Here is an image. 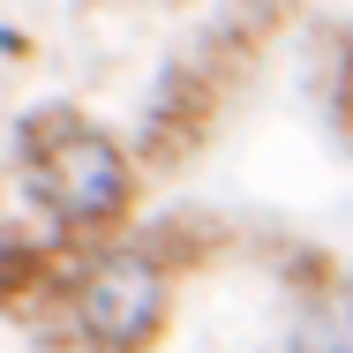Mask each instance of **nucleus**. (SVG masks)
Wrapping results in <instances>:
<instances>
[{
    "instance_id": "obj_1",
    "label": "nucleus",
    "mask_w": 353,
    "mask_h": 353,
    "mask_svg": "<svg viewBox=\"0 0 353 353\" xmlns=\"http://www.w3.org/2000/svg\"><path fill=\"white\" fill-rule=\"evenodd\" d=\"M15 143H23V165H30L38 203L53 211L61 233H113L128 218V203H136V165H128L121 143L105 136V128H90L83 113H68V105L30 113Z\"/></svg>"
},
{
    "instance_id": "obj_4",
    "label": "nucleus",
    "mask_w": 353,
    "mask_h": 353,
    "mask_svg": "<svg viewBox=\"0 0 353 353\" xmlns=\"http://www.w3.org/2000/svg\"><path fill=\"white\" fill-rule=\"evenodd\" d=\"M271 353H353V285H331Z\"/></svg>"
},
{
    "instance_id": "obj_2",
    "label": "nucleus",
    "mask_w": 353,
    "mask_h": 353,
    "mask_svg": "<svg viewBox=\"0 0 353 353\" xmlns=\"http://www.w3.org/2000/svg\"><path fill=\"white\" fill-rule=\"evenodd\" d=\"M173 316V279L150 248H98L68 279V323L90 353H150Z\"/></svg>"
},
{
    "instance_id": "obj_3",
    "label": "nucleus",
    "mask_w": 353,
    "mask_h": 353,
    "mask_svg": "<svg viewBox=\"0 0 353 353\" xmlns=\"http://www.w3.org/2000/svg\"><path fill=\"white\" fill-rule=\"evenodd\" d=\"M46 293H68V279L53 271V256L30 248V241H0V308L23 316V308L46 301Z\"/></svg>"
}]
</instances>
